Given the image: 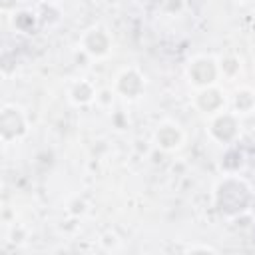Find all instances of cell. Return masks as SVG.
Wrapping results in <instances>:
<instances>
[{
    "mask_svg": "<svg viewBox=\"0 0 255 255\" xmlns=\"http://www.w3.org/2000/svg\"><path fill=\"white\" fill-rule=\"evenodd\" d=\"M251 185L239 175H225L215 185V205L223 215H237L251 203Z\"/></svg>",
    "mask_w": 255,
    "mask_h": 255,
    "instance_id": "1",
    "label": "cell"
},
{
    "mask_svg": "<svg viewBox=\"0 0 255 255\" xmlns=\"http://www.w3.org/2000/svg\"><path fill=\"white\" fill-rule=\"evenodd\" d=\"M185 76H187V82L195 88V90H201V88H207V86H215L219 84V62L213 58V56H195L189 60L187 68H185Z\"/></svg>",
    "mask_w": 255,
    "mask_h": 255,
    "instance_id": "2",
    "label": "cell"
},
{
    "mask_svg": "<svg viewBox=\"0 0 255 255\" xmlns=\"http://www.w3.org/2000/svg\"><path fill=\"white\" fill-rule=\"evenodd\" d=\"M209 137L221 145L235 143V139L241 133V124H239V114L233 110H223L215 116H209V126H207Z\"/></svg>",
    "mask_w": 255,
    "mask_h": 255,
    "instance_id": "3",
    "label": "cell"
},
{
    "mask_svg": "<svg viewBox=\"0 0 255 255\" xmlns=\"http://www.w3.org/2000/svg\"><path fill=\"white\" fill-rule=\"evenodd\" d=\"M80 50L90 58H106L112 52V36L102 26H92L80 36Z\"/></svg>",
    "mask_w": 255,
    "mask_h": 255,
    "instance_id": "4",
    "label": "cell"
},
{
    "mask_svg": "<svg viewBox=\"0 0 255 255\" xmlns=\"http://www.w3.org/2000/svg\"><path fill=\"white\" fill-rule=\"evenodd\" d=\"M145 90V76L129 66V68H124L118 72L116 80H114V92L126 100H137Z\"/></svg>",
    "mask_w": 255,
    "mask_h": 255,
    "instance_id": "5",
    "label": "cell"
},
{
    "mask_svg": "<svg viewBox=\"0 0 255 255\" xmlns=\"http://www.w3.org/2000/svg\"><path fill=\"white\" fill-rule=\"evenodd\" d=\"M28 131V120L24 116V110L14 106V104H6L2 108V139L4 143L12 141V139H22Z\"/></svg>",
    "mask_w": 255,
    "mask_h": 255,
    "instance_id": "6",
    "label": "cell"
},
{
    "mask_svg": "<svg viewBox=\"0 0 255 255\" xmlns=\"http://www.w3.org/2000/svg\"><path fill=\"white\" fill-rule=\"evenodd\" d=\"M193 106L201 114H205V116H215V114H219V112L225 110V106H227V94L217 84L215 86L201 88L193 96Z\"/></svg>",
    "mask_w": 255,
    "mask_h": 255,
    "instance_id": "7",
    "label": "cell"
},
{
    "mask_svg": "<svg viewBox=\"0 0 255 255\" xmlns=\"http://www.w3.org/2000/svg\"><path fill=\"white\" fill-rule=\"evenodd\" d=\"M183 141H185V133L181 126L171 120L161 122L153 131V143L163 151H175L183 145Z\"/></svg>",
    "mask_w": 255,
    "mask_h": 255,
    "instance_id": "8",
    "label": "cell"
},
{
    "mask_svg": "<svg viewBox=\"0 0 255 255\" xmlns=\"http://www.w3.org/2000/svg\"><path fill=\"white\" fill-rule=\"evenodd\" d=\"M96 98H98V90L90 80L80 78L72 82L68 88V100L74 106H90L92 102H96Z\"/></svg>",
    "mask_w": 255,
    "mask_h": 255,
    "instance_id": "9",
    "label": "cell"
},
{
    "mask_svg": "<svg viewBox=\"0 0 255 255\" xmlns=\"http://www.w3.org/2000/svg\"><path fill=\"white\" fill-rule=\"evenodd\" d=\"M231 106H233V112L235 114H249L255 110V90L243 86V88H237L231 96Z\"/></svg>",
    "mask_w": 255,
    "mask_h": 255,
    "instance_id": "10",
    "label": "cell"
},
{
    "mask_svg": "<svg viewBox=\"0 0 255 255\" xmlns=\"http://www.w3.org/2000/svg\"><path fill=\"white\" fill-rule=\"evenodd\" d=\"M219 62V74L221 78H227V80H235L239 74H241V60L233 54H227L223 58L217 60Z\"/></svg>",
    "mask_w": 255,
    "mask_h": 255,
    "instance_id": "11",
    "label": "cell"
},
{
    "mask_svg": "<svg viewBox=\"0 0 255 255\" xmlns=\"http://www.w3.org/2000/svg\"><path fill=\"white\" fill-rule=\"evenodd\" d=\"M18 2H20V0H2V8H4V12L10 10V8H14Z\"/></svg>",
    "mask_w": 255,
    "mask_h": 255,
    "instance_id": "12",
    "label": "cell"
},
{
    "mask_svg": "<svg viewBox=\"0 0 255 255\" xmlns=\"http://www.w3.org/2000/svg\"><path fill=\"white\" fill-rule=\"evenodd\" d=\"M42 2H54V0H42Z\"/></svg>",
    "mask_w": 255,
    "mask_h": 255,
    "instance_id": "13",
    "label": "cell"
}]
</instances>
